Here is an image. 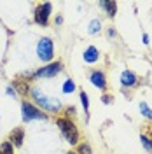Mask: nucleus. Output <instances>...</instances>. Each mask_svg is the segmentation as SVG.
Wrapping results in <instances>:
<instances>
[{
    "instance_id": "4",
    "label": "nucleus",
    "mask_w": 152,
    "mask_h": 154,
    "mask_svg": "<svg viewBox=\"0 0 152 154\" xmlns=\"http://www.w3.org/2000/svg\"><path fill=\"white\" fill-rule=\"evenodd\" d=\"M21 109H23V110H21V112H23V119H25L26 123L32 121V119H42V121L47 119V116L44 114L42 110H38L37 107H33L32 103H28V102H23V107H21Z\"/></svg>"
},
{
    "instance_id": "8",
    "label": "nucleus",
    "mask_w": 152,
    "mask_h": 154,
    "mask_svg": "<svg viewBox=\"0 0 152 154\" xmlns=\"http://www.w3.org/2000/svg\"><path fill=\"white\" fill-rule=\"evenodd\" d=\"M91 82H93L96 88H100V89H105V88H107L105 75L102 72H93V74H91Z\"/></svg>"
},
{
    "instance_id": "6",
    "label": "nucleus",
    "mask_w": 152,
    "mask_h": 154,
    "mask_svg": "<svg viewBox=\"0 0 152 154\" xmlns=\"http://www.w3.org/2000/svg\"><path fill=\"white\" fill-rule=\"evenodd\" d=\"M59 70H61V63L56 61V63H51L47 67L40 68L38 72H35V77H54L56 74H59Z\"/></svg>"
},
{
    "instance_id": "19",
    "label": "nucleus",
    "mask_w": 152,
    "mask_h": 154,
    "mask_svg": "<svg viewBox=\"0 0 152 154\" xmlns=\"http://www.w3.org/2000/svg\"><path fill=\"white\" fill-rule=\"evenodd\" d=\"M14 84H16V86L19 88V91H21V93H23V95H26V93H28V88L25 86V84H23V82H14Z\"/></svg>"
},
{
    "instance_id": "15",
    "label": "nucleus",
    "mask_w": 152,
    "mask_h": 154,
    "mask_svg": "<svg viewBox=\"0 0 152 154\" xmlns=\"http://www.w3.org/2000/svg\"><path fill=\"white\" fill-rule=\"evenodd\" d=\"M75 89V84H74V81H65V84H63V93H72Z\"/></svg>"
},
{
    "instance_id": "12",
    "label": "nucleus",
    "mask_w": 152,
    "mask_h": 154,
    "mask_svg": "<svg viewBox=\"0 0 152 154\" xmlns=\"http://www.w3.org/2000/svg\"><path fill=\"white\" fill-rule=\"evenodd\" d=\"M140 112H142L145 117H149V119H152V110L149 109V105L145 103V102H140Z\"/></svg>"
},
{
    "instance_id": "14",
    "label": "nucleus",
    "mask_w": 152,
    "mask_h": 154,
    "mask_svg": "<svg viewBox=\"0 0 152 154\" xmlns=\"http://www.w3.org/2000/svg\"><path fill=\"white\" fill-rule=\"evenodd\" d=\"M0 154H12V144L5 142V144L0 145Z\"/></svg>"
},
{
    "instance_id": "20",
    "label": "nucleus",
    "mask_w": 152,
    "mask_h": 154,
    "mask_svg": "<svg viewBox=\"0 0 152 154\" xmlns=\"http://www.w3.org/2000/svg\"><path fill=\"white\" fill-rule=\"evenodd\" d=\"M103 102H105V103H108V102H110V98H108V95H105V96H103Z\"/></svg>"
},
{
    "instance_id": "11",
    "label": "nucleus",
    "mask_w": 152,
    "mask_h": 154,
    "mask_svg": "<svg viewBox=\"0 0 152 154\" xmlns=\"http://www.w3.org/2000/svg\"><path fill=\"white\" fill-rule=\"evenodd\" d=\"M100 5L107 9V14H108V16H114L115 14V9H117V4H115V2H102Z\"/></svg>"
},
{
    "instance_id": "17",
    "label": "nucleus",
    "mask_w": 152,
    "mask_h": 154,
    "mask_svg": "<svg viewBox=\"0 0 152 154\" xmlns=\"http://www.w3.org/2000/svg\"><path fill=\"white\" fill-rule=\"evenodd\" d=\"M142 138V144H143V147L147 149V151H152V142L149 140V137H140Z\"/></svg>"
},
{
    "instance_id": "18",
    "label": "nucleus",
    "mask_w": 152,
    "mask_h": 154,
    "mask_svg": "<svg viewBox=\"0 0 152 154\" xmlns=\"http://www.w3.org/2000/svg\"><path fill=\"white\" fill-rule=\"evenodd\" d=\"M81 102H82V105H84V110H87V109H89V102H87V95H86L84 91L81 93Z\"/></svg>"
},
{
    "instance_id": "21",
    "label": "nucleus",
    "mask_w": 152,
    "mask_h": 154,
    "mask_svg": "<svg viewBox=\"0 0 152 154\" xmlns=\"http://www.w3.org/2000/svg\"><path fill=\"white\" fill-rule=\"evenodd\" d=\"M67 154H75V152H67Z\"/></svg>"
},
{
    "instance_id": "1",
    "label": "nucleus",
    "mask_w": 152,
    "mask_h": 154,
    "mask_svg": "<svg viewBox=\"0 0 152 154\" xmlns=\"http://www.w3.org/2000/svg\"><path fill=\"white\" fill-rule=\"evenodd\" d=\"M32 96H33V100H35L38 105L44 109V110L56 112V110H59V107H61L59 100H56V98H49V96L44 95L38 88H33V89H32Z\"/></svg>"
},
{
    "instance_id": "10",
    "label": "nucleus",
    "mask_w": 152,
    "mask_h": 154,
    "mask_svg": "<svg viewBox=\"0 0 152 154\" xmlns=\"http://www.w3.org/2000/svg\"><path fill=\"white\" fill-rule=\"evenodd\" d=\"M23 137H25V131H23L21 128H16V130L11 133L9 138H11V142L16 145V147H19V145L23 144Z\"/></svg>"
},
{
    "instance_id": "2",
    "label": "nucleus",
    "mask_w": 152,
    "mask_h": 154,
    "mask_svg": "<svg viewBox=\"0 0 152 154\" xmlns=\"http://www.w3.org/2000/svg\"><path fill=\"white\" fill-rule=\"evenodd\" d=\"M58 128H59V131L63 133V137L67 138L70 144H77V140H79V131H77L75 125L70 121V119H67V117H59L56 121Z\"/></svg>"
},
{
    "instance_id": "16",
    "label": "nucleus",
    "mask_w": 152,
    "mask_h": 154,
    "mask_svg": "<svg viewBox=\"0 0 152 154\" xmlns=\"http://www.w3.org/2000/svg\"><path fill=\"white\" fill-rule=\"evenodd\" d=\"M77 152L79 154H91V147H89L87 144H81L79 149H77Z\"/></svg>"
},
{
    "instance_id": "7",
    "label": "nucleus",
    "mask_w": 152,
    "mask_h": 154,
    "mask_svg": "<svg viewBox=\"0 0 152 154\" xmlns=\"http://www.w3.org/2000/svg\"><path fill=\"white\" fill-rule=\"evenodd\" d=\"M121 82H123V86H135L136 84V75H135L133 72H129V70H124L123 75H121Z\"/></svg>"
},
{
    "instance_id": "13",
    "label": "nucleus",
    "mask_w": 152,
    "mask_h": 154,
    "mask_svg": "<svg viewBox=\"0 0 152 154\" xmlns=\"http://www.w3.org/2000/svg\"><path fill=\"white\" fill-rule=\"evenodd\" d=\"M100 28H102V23L98 19H93L89 23V33H96V32H100Z\"/></svg>"
},
{
    "instance_id": "9",
    "label": "nucleus",
    "mask_w": 152,
    "mask_h": 154,
    "mask_svg": "<svg viewBox=\"0 0 152 154\" xmlns=\"http://www.w3.org/2000/svg\"><path fill=\"white\" fill-rule=\"evenodd\" d=\"M98 49L95 48V46H89V48L84 51V60L87 61V63H95L96 60H98Z\"/></svg>"
},
{
    "instance_id": "3",
    "label": "nucleus",
    "mask_w": 152,
    "mask_h": 154,
    "mask_svg": "<svg viewBox=\"0 0 152 154\" xmlns=\"http://www.w3.org/2000/svg\"><path fill=\"white\" fill-rule=\"evenodd\" d=\"M37 54L42 61H49L53 58V40L47 37L40 38L37 44Z\"/></svg>"
},
{
    "instance_id": "5",
    "label": "nucleus",
    "mask_w": 152,
    "mask_h": 154,
    "mask_svg": "<svg viewBox=\"0 0 152 154\" xmlns=\"http://www.w3.org/2000/svg\"><path fill=\"white\" fill-rule=\"evenodd\" d=\"M49 12H51V4H49V2L38 5L37 11H35V21H37L38 25L46 26V25H47V19H49Z\"/></svg>"
}]
</instances>
